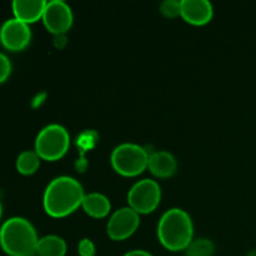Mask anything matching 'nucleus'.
<instances>
[{
	"mask_svg": "<svg viewBox=\"0 0 256 256\" xmlns=\"http://www.w3.org/2000/svg\"><path fill=\"white\" fill-rule=\"evenodd\" d=\"M84 196V189L79 180L62 175L48 184L42 196V206L49 216L65 218L82 206Z\"/></svg>",
	"mask_w": 256,
	"mask_h": 256,
	"instance_id": "obj_1",
	"label": "nucleus"
},
{
	"mask_svg": "<svg viewBox=\"0 0 256 256\" xmlns=\"http://www.w3.org/2000/svg\"><path fill=\"white\" fill-rule=\"evenodd\" d=\"M158 238L165 249L185 252L194 240V224L190 215L179 208L166 210L158 224Z\"/></svg>",
	"mask_w": 256,
	"mask_h": 256,
	"instance_id": "obj_2",
	"label": "nucleus"
},
{
	"mask_svg": "<svg viewBox=\"0 0 256 256\" xmlns=\"http://www.w3.org/2000/svg\"><path fill=\"white\" fill-rule=\"evenodd\" d=\"M38 242L39 238L34 225L25 218H10L0 228V248L9 256L36 254Z\"/></svg>",
	"mask_w": 256,
	"mask_h": 256,
	"instance_id": "obj_3",
	"label": "nucleus"
},
{
	"mask_svg": "<svg viewBox=\"0 0 256 256\" xmlns=\"http://www.w3.org/2000/svg\"><path fill=\"white\" fill-rule=\"evenodd\" d=\"M70 146V135L60 124H49L42 128L35 139V152L46 162L60 160Z\"/></svg>",
	"mask_w": 256,
	"mask_h": 256,
	"instance_id": "obj_4",
	"label": "nucleus"
},
{
	"mask_svg": "<svg viewBox=\"0 0 256 256\" xmlns=\"http://www.w3.org/2000/svg\"><path fill=\"white\" fill-rule=\"evenodd\" d=\"M112 166L122 176H136L148 168L149 154L142 145L122 142L114 148L110 155Z\"/></svg>",
	"mask_w": 256,
	"mask_h": 256,
	"instance_id": "obj_5",
	"label": "nucleus"
},
{
	"mask_svg": "<svg viewBox=\"0 0 256 256\" xmlns=\"http://www.w3.org/2000/svg\"><path fill=\"white\" fill-rule=\"evenodd\" d=\"M162 189L152 179H142L135 182L128 192V202L138 214H150L159 206Z\"/></svg>",
	"mask_w": 256,
	"mask_h": 256,
	"instance_id": "obj_6",
	"label": "nucleus"
},
{
	"mask_svg": "<svg viewBox=\"0 0 256 256\" xmlns=\"http://www.w3.org/2000/svg\"><path fill=\"white\" fill-rule=\"evenodd\" d=\"M140 225V215L130 206L120 208L109 218L106 232L114 242H122L132 236Z\"/></svg>",
	"mask_w": 256,
	"mask_h": 256,
	"instance_id": "obj_7",
	"label": "nucleus"
},
{
	"mask_svg": "<svg viewBox=\"0 0 256 256\" xmlns=\"http://www.w3.org/2000/svg\"><path fill=\"white\" fill-rule=\"evenodd\" d=\"M74 14L69 4L62 0L48 2L42 14V22L50 32L62 35L72 28Z\"/></svg>",
	"mask_w": 256,
	"mask_h": 256,
	"instance_id": "obj_8",
	"label": "nucleus"
},
{
	"mask_svg": "<svg viewBox=\"0 0 256 256\" xmlns=\"http://www.w3.org/2000/svg\"><path fill=\"white\" fill-rule=\"evenodd\" d=\"M32 40V29L29 24L10 18L2 22L0 28V42L10 52H22Z\"/></svg>",
	"mask_w": 256,
	"mask_h": 256,
	"instance_id": "obj_9",
	"label": "nucleus"
},
{
	"mask_svg": "<svg viewBox=\"0 0 256 256\" xmlns=\"http://www.w3.org/2000/svg\"><path fill=\"white\" fill-rule=\"evenodd\" d=\"M180 15L189 24L204 25L212 20L214 8L209 0H182Z\"/></svg>",
	"mask_w": 256,
	"mask_h": 256,
	"instance_id": "obj_10",
	"label": "nucleus"
},
{
	"mask_svg": "<svg viewBox=\"0 0 256 256\" xmlns=\"http://www.w3.org/2000/svg\"><path fill=\"white\" fill-rule=\"evenodd\" d=\"M148 169L155 176L166 179L175 174L178 169V162L172 152L166 150H158L149 155Z\"/></svg>",
	"mask_w": 256,
	"mask_h": 256,
	"instance_id": "obj_11",
	"label": "nucleus"
},
{
	"mask_svg": "<svg viewBox=\"0 0 256 256\" xmlns=\"http://www.w3.org/2000/svg\"><path fill=\"white\" fill-rule=\"evenodd\" d=\"M46 4L45 0H14L12 2V14L20 22L32 24L42 19Z\"/></svg>",
	"mask_w": 256,
	"mask_h": 256,
	"instance_id": "obj_12",
	"label": "nucleus"
},
{
	"mask_svg": "<svg viewBox=\"0 0 256 256\" xmlns=\"http://www.w3.org/2000/svg\"><path fill=\"white\" fill-rule=\"evenodd\" d=\"M82 208L89 216L102 219L109 215L112 210V202L109 198L105 196L102 192H89V194H85Z\"/></svg>",
	"mask_w": 256,
	"mask_h": 256,
	"instance_id": "obj_13",
	"label": "nucleus"
},
{
	"mask_svg": "<svg viewBox=\"0 0 256 256\" xmlns=\"http://www.w3.org/2000/svg\"><path fill=\"white\" fill-rule=\"evenodd\" d=\"M66 252V242L62 236H58V235H45L40 238L38 242V256H65Z\"/></svg>",
	"mask_w": 256,
	"mask_h": 256,
	"instance_id": "obj_14",
	"label": "nucleus"
},
{
	"mask_svg": "<svg viewBox=\"0 0 256 256\" xmlns=\"http://www.w3.org/2000/svg\"><path fill=\"white\" fill-rule=\"evenodd\" d=\"M40 160L35 150H24L16 159V170L22 175H32L39 169Z\"/></svg>",
	"mask_w": 256,
	"mask_h": 256,
	"instance_id": "obj_15",
	"label": "nucleus"
},
{
	"mask_svg": "<svg viewBox=\"0 0 256 256\" xmlns=\"http://www.w3.org/2000/svg\"><path fill=\"white\" fill-rule=\"evenodd\" d=\"M215 252L214 242L206 238L194 239L185 249L186 256H212Z\"/></svg>",
	"mask_w": 256,
	"mask_h": 256,
	"instance_id": "obj_16",
	"label": "nucleus"
},
{
	"mask_svg": "<svg viewBox=\"0 0 256 256\" xmlns=\"http://www.w3.org/2000/svg\"><path fill=\"white\" fill-rule=\"evenodd\" d=\"M160 12L166 18H175L180 15V2L178 0H165L160 5Z\"/></svg>",
	"mask_w": 256,
	"mask_h": 256,
	"instance_id": "obj_17",
	"label": "nucleus"
},
{
	"mask_svg": "<svg viewBox=\"0 0 256 256\" xmlns=\"http://www.w3.org/2000/svg\"><path fill=\"white\" fill-rule=\"evenodd\" d=\"M78 254L79 256H95L96 255V248L89 238H84L78 244Z\"/></svg>",
	"mask_w": 256,
	"mask_h": 256,
	"instance_id": "obj_18",
	"label": "nucleus"
},
{
	"mask_svg": "<svg viewBox=\"0 0 256 256\" xmlns=\"http://www.w3.org/2000/svg\"><path fill=\"white\" fill-rule=\"evenodd\" d=\"M12 74V62L9 58L0 52V84L5 82Z\"/></svg>",
	"mask_w": 256,
	"mask_h": 256,
	"instance_id": "obj_19",
	"label": "nucleus"
},
{
	"mask_svg": "<svg viewBox=\"0 0 256 256\" xmlns=\"http://www.w3.org/2000/svg\"><path fill=\"white\" fill-rule=\"evenodd\" d=\"M124 256H154L152 252H146V250H142V249H135V250H130V252H125Z\"/></svg>",
	"mask_w": 256,
	"mask_h": 256,
	"instance_id": "obj_20",
	"label": "nucleus"
},
{
	"mask_svg": "<svg viewBox=\"0 0 256 256\" xmlns=\"http://www.w3.org/2000/svg\"><path fill=\"white\" fill-rule=\"evenodd\" d=\"M248 256H256V249L252 250V252H249V254H248Z\"/></svg>",
	"mask_w": 256,
	"mask_h": 256,
	"instance_id": "obj_21",
	"label": "nucleus"
},
{
	"mask_svg": "<svg viewBox=\"0 0 256 256\" xmlns=\"http://www.w3.org/2000/svg\"><path fill=\"white\" fill-rule=\"evenodd\" d=\"M2 204L0 202V220H2Z\"/></svg>",
	"mask_w": 256,
	"mask_h": 256,
	"instance_id": "obj_22",
	"label": "nucleus"
}]
</instances>
